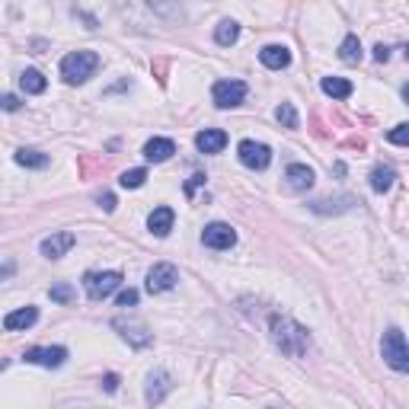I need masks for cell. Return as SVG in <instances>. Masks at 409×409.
<instances>
[{
  "instance_id": "obj_25",
  "label": "cell",
  "mask_w": 409,
  "mask_h": 409,
  "mask_svg": "<svg viewBox=\"0 0 409 409\" xmlns=\"http://www.w3.org/2000/svg\"><path fill=\"white\" fill-rule=\"evenodd\" d=\"M144 179H147V170H144V167H137V170H125V173L119 176L121 189H141V186H144Z\"/></svg>"
},
{
  "instance_id": "obj_7",
  "label": "cell",
  "mask_w": 409,
  "mask_h": 409,
  "mask_svg": "<svg viewBox=\"0 0 409 409\" xmlns=\"http://www.w3.org/2000/svg\"><path fill=\"white\" fill-rule=\"evenodd\" d=\"M237 157H240L243 167L250 170H265L269 163H272V151H269V144H259V141H240V147H237Z\"/></svg>"
},
{
  "instance_id": "obj_11",
  "label": "cell",
  "mask_w": 409,
  "mask_h": 409,
  "mask_svg": "<svg viewBox=\"0 0 409 409\" xmlns=\"http://www.w3.org/2000/svg\"><path fill=\"white\" fill-rule=\"evenodd\" d=\"M170 390H173V378H170L167 371H154L151 378H147V406H160V403H163V396L170 394Z\"/></svg>"
},
{
  "instance_id": "obj_10",
  "label": "cell",
  "mask_w": 409,
  "mask_h": 409,
  "mask_svg": "<svg viewBox=\"0 0 409 409\" xmlns=\"http://www.w3.org/2000/svg\"><path fill=\"white\" fill-rule=\"evenodd\" d=\"M74 243H77V237L70 234V230H58V234H52V237H45V240H42V256H45V259L68 256Z\"/></svg>"
},
{
  "instance_id": "obj_13",
  "label": "cell",
  "mask_w": 409,
  "mask_h": 409,
  "mask_svg": "<svg viewBox=\"0 0 409 409\" xmlns=\"http://www.w3.org/2000/svg\"><path fill=\"white\" fill-rule=\"evenodd\" d=\"M195 147L202 154H221L224 147H228V131L221 128H204L195 135Z\"/></svg>"
},
{
  "instance_id": "obj_33",
  "label": "cell",
  "mask_w": 409,
  "mask_h": 409,
  "mask_svg": "<svg viewBox=\"0 0 409 409\" xmlns=\"http://www.w3.org/2000/svg\"><path fill=\"white\" fill-rule=\"evenodd\" d=\"M202 182H204V176H202V173H195V176H192V179L186 182V195H192V192H195L198 186H202Z\"/></svg>"
},
{
  "instance_id": "obj_8",
  "label": "cell",
  "mask_w": 409,
  "mask_h": 409,
  "mask_svg": "<svg viewBox=\"0 0 409 409\" xmlns=\"http://www.w3.org/2000/svg\"><path fill=\"white\" fill-rule=\"evenodd\" d=\"M176 281H179L176 265L173 262H157L151 272H147V285H144V288L151 291V295H163V291L176 288Z\"/></svg>"
},
{
  "instance_id": "obj_16",
  "label": "cell",
  "mask_w": 409,
  "mask_h": 409,
  "mask_svg": "<svg viewBox=\"0 0 409 409\" xmlns=\"http://www.w3.org/2000/svg\"><path fill=\"white\" fill-rule=\"evenodd\" d=\"M173 154H176V144L170 137H151L144 144V157L151 160V163H163V160H170Z\"/></svg>"
},
{
  "instance_id": "obj_4",
  "label": "cell",
  "mask_w": 409,
  "mask_h": 409,
  "mask_svg": "<svg viewBox=\"0 0 409 409\" xmlns=\"http://www.w3.org/2000/svg\"><path fill=\"white\" fill-rule=\"evenodd\" d=\"M121 285V272H87L84 275V291L90 301H106L115 295Z\"/></svg>"
},
{
  "instance_id": "obj_2",
  "label": "cell",
  "mask_w": 409,
  "mask_h": 409,
  "mask_svg": "<svg viewBox=\"0 0 409 409\" xmlns=\"http://www.w3.org/2000/svg\"><path fill=\"white\" fill-rule=\"evenodd\" d=\"M96 68H99V54L80 48V52L64 54V61H61V77H64L68 84H84V80L93 77Z\"/></svg>"
},
{
  "instance_id": "obj_9",
  "label": "cell",
  "mask_w": 409,
  "mask_h": 409,
  "mask_svg": "<svg viewBox=\"0 0 409 409\" xmlns=\"http://www.w3.org/2000/svg\"><path fill=\"white\" fill-rule=\"evenodd\" d=\"M23 362L42 364V368H61V364L68 362V349H61V345L42 349V345H36V349H26V352H23Z\"/></svg>"
},
{
  "instance_id": "obj_31",
  "label": "cell",
  "mask_w": 409,
  "mask_h": 409,
  "mask_svg": "<svg viewBox=\"0 0 409 409\" xmlns=\"http://www.w3.org/2000/svg\"><path fill=\"white\" fill-rule=\"evenodd\" d=\"M96 202H99V208H103V211H115V195H112V192H99Z\"/></svg>"
},
{
  "instance_id": "obj_23",
  "label": "cell",
  "mask_w": 409,
  "mask_h": 409,
  "mask_svg": "<svg viewBox=\"0 0 409 409\" xmlns=\"http://www.w3.org/2000/svg\"><path fill=\"white\" fill-rule=\"evenodd\" d=\"M339 58L345 61V64H358V61H362V42H358V36H345V38H342Z\"/></svg>"
},
{
  "instance_id": "obj_26",
  "label": "cell",
  "mask_w": 409,
  "mask_h": 409,
  "mask_svg": "<svg viewBox=\"0 0 409 409\" xmlns=\"http://www.w3.org/2000/svg\"><path fill=\"white\" fill-rule=\"evenodd\" d=\"M275 119H278L285 128H297V109L291 106V103H281V106L275 109Z\"/></svg>"
},
{
  "instance_id": "obj_32",
  "label": "cell",
  "mask_w": 409,
  "mask_h": 409,
  "mask_svg": "<svg viewBox=\"0 0 409 409\" xmlns=\"http://www.w3.org/2000/svg\"><path fill=\"white\" fill-rule=\"evenodd\" d=\"M103 390H106V394H115V390H119V374H106V378H103Z\"/></svg>"
},
{
  "instance_id": "obj_22",
  "label": "cell",
  "mask_w": 409,
  "mask_h": 409,
  "mask_svg": "<svg viewBox=\"0 0 409 409\" xmlns=\"http://www.w3.org/2000/svg\"><path fill=\"white\" fill-rule=\"evenodd\" d=\"M320 87H323L326 96H333V99H349L352 90H355L345 77H323V84H320Z\"/></svg>"
},
{
  "instance_id": "obj_24",
  "label": "cell",
  "mask_w": 409,
  "mask_h": 409,
  "mask_svg": "<svg viewBox=\"0 0 409 409\" xmlns=\"http://www.w3.org/2000/svg\"><path fill=\"white\" fill-rule=\"evenodd\" d=\"M237 38H240V26H237L234 20L218 23V29H214V42H218V45H234Z\"/></svg>"
},
{
  "instance_id": "obj_12",
  "label": "cell",
  "mask_w": 409,
  "mask_h": 409,
  "mask_svg": "<svg viewBox=\"0 0 409 409\" xmlns=\"http://www.w3.org/2000/svg\"><path fill=\"white\" fill-rule=\"evenodd\" d=\"M115 329H119V336L125 342H128V345H135V349H147V345H151L154 342V336L147 333L144 326H137V323H125V320H115Z\"/></svg>"
},
{
  "instance_id": "obj_20",
  "label": "cell",
  "mask_w": 409,
  "mask_h": 409,
  "mask_svg": "<svg viewBox=\"0 0 409 409\" xmlns=\"http://www.w3.org/2000/svg\"><path fill=\"white\" fill-rule=\"evenodd\" d=\"M13 160L20 163V167H26V170H45L48 167V154L32 151V147H20Z\"/></svg>"
},
{
  "instance_id": "obj_28",
  "label": "cell",
  "mask_w": 409,
  "mask_h": 409,
  "mask_svg": "<svg viewBox=\"0 0 409 409\" xmlns=\"http://www.w3.org/2000/svg\"><path fill=\"white\" fill-rule=\"evenodd\" d=\"M387 141H390V144L406 147V144H409V125H396V128L387 135Z\"/></svg>"
},
{
  "instance_id": "obj_1",
  "label": "cell",
  "mask_w": 409,
  "mask_h": 409,
  "mask_svg": "<svg viewBox=\"0 0 409 409\" xmlns=\"http://www.w3.org/2000/svg\"><path fill=\"white\" fill-rule=\"evenodd\" d=\"M269 333H272V342L288 358H301L304 352H307V345H311V333H307V329H304L297 320L281 317V313H278V317H272V323H269Z\"/></svg>"
},
{
  "instance_id": "obj_3",
  "label": "cell",
  "mask_w": 409,
  "mask_h": 409,
  "mask_svg": "<svg viewBox=\"0 0 409 409\" xmlns=\"http://www.w3.org/2000/svg\"><path fill=\"white\" fill-rule=\"evenodd\" d=\"M380 352H384V362L394 368V371H409V349H406V339H403L400 329H387L384 339H380Z\"/></svg>"
},
{
  "instance_id": "obj_30",
  "label": "cell",
  "mask_w": 409,
  "mask_h": 409,
  "mask_svg": "<svg viewBox=\"0 0 409 409\" xmlns=\"http://www.w3.org/2000/svg\"><path fill=\"white\" fill-rule=\"evenodd\" d=\"M115 304H119V307H135V304H137V291H135V288H125V291H119V297H115Z\"/></svg>"
},
{
  "instance_id": "obj_27",
  "label": "cell",
  "mask_w": 409,
  "mask_h": 409,
  "mask_svg": "<svg viewBox=\"0 0 409 409\" xmlns=\"http://www.w3.org/2000/svg\"><path fill=\"white\" fill-rule=\"evenodd\" d=\"M52 301H58V304H70L77 297V291H74V285H68V281H61V285H52Z\"/></svg>"
},
{
  "instance_id": "obj_21",
  "label": "cell",
  "mask_w": 409,
  "mask_h": 409,
  "mask_svg": "<svg viewBox=\"0 0 409 409\" xmlns=\"http://www.w3.org/2000/svg\"><path fill=\"white\" fill-rule=\"evenodd\" d=\"M20 87H23V93H29V96H38V93H45L48 80L42 77V70L29 68V70H23V74H20Z\"/></svg>"
},
{
  "instance_id": "obj_29",
  "label": "cell",
  "mask_w": 409,
  "mask_h": 409,
  "mask_svg": "<svg viewBox=\"0 0 409 409\" xmlns=\"http://www.w3.org/2000/svg\"><path fill=\"white\" fill-rule=\"evenodd\" d=\"M0 109H3V112H20L23 103H20V96H13V93H3V96H0Z\"/></svg>"
},
{
  "instance_id": "obj_35",
  "label": "cell",
  "mask_w": 409,
  "mask_h": 409,
  "mask_svg": "<svg viewBox=\"0 0 409 409\" xmlns=\"http://www.w3.org/2000/svg\"><path fill=\"white\" fill-rule=\"evenodd\" d=\"M3 368H7V362H3V358H0V371H3Z\"/></svg>"
},
{
  "instance_id": "obj_5",
  "label": "cell",
  "mask_w": 409,
  "mask_h": 409,
  "mask_svg": "<svg viewBox=\"0 0 409 409\" xmlns=\"http://www.w3.org/2000/svg\"><path fill=\"white\" fill-rule=\"evenodd\" d=\"M211 99L218 109H234L246 99V84L243 80H218L211 87Z\"/></svg>"
},
{
  "instance_id": "obj_14",
  "label": "cell",
  "mask_w": 409,
  "mask_h": 409,
  "mask_svg": "<svg viewBox=\"0 0 409 409\" xmlns=\"http://www.w3.org/2000/svg\"><path fill=\"white\" fill-rule=\"evenodd\" d=\"M173 221H176L173 208L160 204V208H154V211H151V218H147V228H151L154 237H167L170 230H173Z\"/></svg>"
},
{
  "instance_id": "obj_34",
  "label": "cell",
  "mask_w": 409,
  "mask_h": 409,
  "mask_svg": "<svg viewBox=\"0 0 409 409\" xmlns=\"http://www.w3.org/2000/svg\"><path fill=\"white\" fill-rule=\"evenodd\" d=\"M374 58H378V61H387V58H390V48H387V45H378V48H374Z\"/></svg>"
},
{
  "instance_id": "obj_15",
  "label": "cell",
  "mask_w": 409,
  "mask_h": 409,
  "mask_svg": "<svg viewBox=\"0 0 409 409\" xmlns=\"http://www.w3.org/2000/svg\"><path fill=\"white\" fill-rule=\"evenodd\" d=\"M259 61H262L269 70H281L291 64V52L285 45H265L262 52H259Z\"/></svg>"
},
{
  "instance_id": "obj_19",
  "label": "cell",
  "mask_w": 409,
  "mask_h": 409,
  "mask_svg": "<svg viewBox=\"0 0 409 409\" xmlns=\"http://www.w3.org/2000/svg\"><path fill=\"white\" fill-rule=\"evenodd\" d=\"M394 182H396V170L390 167V163H378V167L371 170V189L374 192L394 189Z\"/></svg>"
},
{
  "instance_id": "obj_6",
  "label": "cell",
  "mask_w": 409,
  "mask_h": 409,
  "mask_svg": "<svg viewBox=\"0 0 409 409\" xmlns=\"http://www.w3.org/2000/svg\"><path fill=\"white\" fill-rule=\"evenodd\" d=\"M202 243L208 250H230L237 243V230L230 228V224H224V221H211V224H204V230H202Z\"/></svg>"
},
{
  "instance_id": "obj_18",
  "label": "cell",
  "mask_w": 409,
  "mask_h": 409,
  "mask_svg": "<svg viewBox=\"0 0 409 409\" xmlns=\"http://www.w3.org/2000/svg\"><path fill=\"white\" fill-rule=\"evenodd\" d=\"M36 320H38V307H20V311L3 317V329H10V333H16V329H29Z\"/></svg>"
},
{
  "instance_id": "obj_17",
  "label": "cell",
  "mask_w": 409,
  "mask_h": 409,
  "mask_svg": "<svg viewBox=\"0 0 409 409\" xmlns=\"http://www.w3.org/2000/svg\"><path fill=\"white\" fill-rule=\"evenodd\" d=\"M285 179H288V189L295 192H304L313 186V170L304 167V163H291L288 170H285Z\"/></svg>"
},
{
  "instance_id": "obj_36",
  "label": "cell",
  "mask_w": 409,
  "mask_h": 409,
  "mask_svg": "<svg viewBox=\"0 0 409 409\" xmlns=\"http://www.w3.org/2000/svg\"><path fill=\"white\" fill-rule=\"evenodd\" d=\"M272 409H275V406H272Z\"/></svg>"
}]
</instances>
